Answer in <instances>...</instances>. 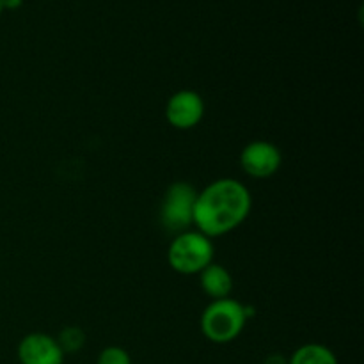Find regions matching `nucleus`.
Returning <instances> with one entry per match:
<instances>
[{"mask_svg":"<svg viewBox=\"0 0 364 364\" xmlns=\"http://www.w3.org/2000/svg\"><path fill=\"white\" fill-rule=\"evenodd\" d=\"M288 364H340L336 354L320 343H306L299 347L288 359Z\"/></svg>","mask_w":364,"mask_h":364,"instance_id":"9","label":"nucleus"},{"mask_svg":"<svg viewBox=\"0 0 364 364\" xmlns=\"http://www.w3.org/2000/svg\"><path fill=\"white\" fill-rule=\"evenodd\" d=\"M2 9H4V7H2V0H0V13H2Z\"/></svg>","mask_w":364,"mask_h":364,"instance_id":"14","label":"nucleus"},{"mask_svg":"<svg viewBox=\"0 0 364 364\" xmlns=\"http://www.w3.org/2000/svg\"><path fill=\"white\" fill-rule=\"evenodd\" d=\"M198 191L188 181H174L167 187L160 205V224L171 233L187 231L194 224Z\"/></svg>","mask_w":364,"mask_h":364,"instance_id":"4","label":"nucleus"},{"mask_svg":"<svg viewBox=\"0 0 364 364\" xmlns=\"http://www.w3.org/2000/svg\"><path fill=\"white\" fill-rule=\"evenodd\" d=\"M283 164V155L276 144L269 141H252L242 149L240 166L247 176L265 180L274 176Z\"/></svg>","mask_w":364,"mask_h":364,"instance_id":"5","label":"nucleus"},{"mask_svg":"<svg viewBox=\"0 0 364 364\" xmlns=\"http://www.w3.org/2000/svg\"><path fill=\"white\" fill-rule=\"evenodd\" d=\"M205 116V100L192 89L176 91L166 105V119L176 130H191L198 127Z\"/></svg>","mask_w":364,"mask_h":364,"instance_id":"6","label":"nucleus"},{"mask_svg":"<svg viewBox=\"0 0 364 364\" xmlns=\"http://www.w3.org/2000/svg\"><path fill=\"white\" fill-rule=\"evenodd\" d=\"M167 262L174 272L181 276H194L213 263L212 238L198 230L176 233L167 251Z\"/></svg>","mask_w":364,"mask_h":364,"instance_id":"3","label":"nucleus"},{"mask_svg":"<svg viewBox=\"0 0 364 364\" xmlns=\"http://www.w3.org/2000/svg\"><path fill=\"white\" fill-rule=\"evenodd\" d=\"M20 364H63L66 354L55 338L45 333H31L18 343Z\"/></svg>","mask_w":364,"mask_h":364,"instance_id":"7","label":"nucleus"},{"mask_svg":"<svg viewBox=\"0 0 364 364\" xmlns=\"http://www.w3.org/2000/svg\"><path fill=\"white\" fill-rule=\"evenodd\" d=\"M21 6V0H2V7H9V9H18Z\"/></svg>","mask_w":364,"mask_h":364,"instance_id":"13","label":"nucleus"},{"mask_svg":"<svg viewBox=\"0 0 364 364\" xmlns=\"http://www.w3.org/2000/svg\"><path fill=\"white\" fill-rule=\"evenodd\" d=\"M199 283H201L203 291L208 295L212 301L219 299H228L233 291V276L230 270L217 263H210L206 269L199 272Z\"/></svg>","mask_w":364,"mask_h":364,"instance_id":"8","label":"nucleus"},{"mask_svg":"<svg viewBox=\"0 0 364 364\" xmlns=\"http://www.w3.org/2000/svg\"><path fill=\"white\" fill-rule=\"evenodd\" d=\"M263 364H288V359L281 354H270Z\"/></svg>","mask_w":364,"mask_h":364,"instance_id":"12","label":"nucleus"},{"mask_svg":"<svg viewBox=\"0 0 364 364\" xmlns=\"http://www.w3.org/2000/svg\"><path fill=\"white\" fill-rule=\"evenodd\" d=\"M57 343L60 345L64 354H75L85 345V334L80 327H66L60 331L59 338H55Z\"/></svg>","mask_w":364,"mask_h":364,"instance_id":"10","label":"nucleus"},{"mask_svg":"<svg viewBox=\"0 0 364 364\" xmlns=\"http://www.w3.org/2000/svg\"><path fill=\"white\" fill-rule=\"evenodd\" d=\"M252 196L242 181L220 178L198 192L194 226L208 238L223 237L237 230L249 217Z\"/></svg>","mask_w":364,"mask_h":364,"instance_id":"1","label":"nucleus"},{"mask_svg":"<svg viewBox=\"0 0 364 364\" xmlns=\"http://www.w3.org/2000/svg\"><path fill=\"white\" fill-rule=\"evenodd\" d=\"M249 308L235 299L212 301L201 315V333L208 341L226 345L237 340L247 322Z\"/></svg>","mask_w":364,"mask_h":364,"instance_id":"2","label":"nucleus"},{"mask_svg":"<svg viewBox=\"0 0 364 364\" xmlns=\"http://www.w3.org/2000/svg\"><path fill=\"white\" fill-rule=\"evenodd\" d=\"M96 364H132V358L124 348L112 345L100 352Z\"/></svg>","mask_w":364,"mask_h":364,"instance_id":"11","label":"nucleus"}]
</instances>
